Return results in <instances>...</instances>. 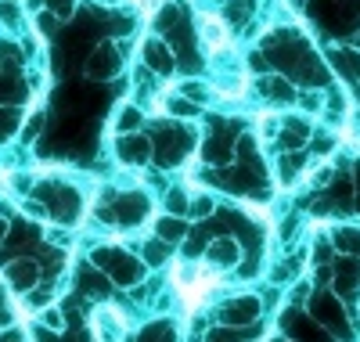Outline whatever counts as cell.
<instances>
[{
	"mask_svg": "<svg viewBox=\"0 0 360 342\" xmlns=\"http://www.w3.org/2000/svg\"><path fill=\"white\" fill-rule=\"evenodd\" d=\"M141 8H144V15H152L159 8V0H141Z\"/></svg>",
	"mask_w": 360,
	"mask_h": 342,
	"instance_id": "obj_2",
	"label": "cell"
},
{
	"mask_svg": "<svg viewBox=\"0 0 360 342\" xmlns=\"http://www.w3.org/2000/svg\"><path fill=\"white\" fill-rule=\"evenodd\" d=\"M202 37H205L209 51H220V47L231 44V33L224 29V22H220L217 15H202Z\"/></svg>",
	"mask_w": 360,
	"mask_h": 342,
	"instance_id": "obj_1",
	"label": "cell"
}]
</instances>
